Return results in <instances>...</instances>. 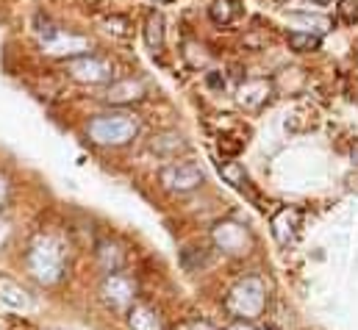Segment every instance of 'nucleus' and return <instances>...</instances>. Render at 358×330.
<instances>
[{
    "label": "nucleus",
    "mask_w": 358,
    "mask_h": 330,
    "mask_svg": "<svg viewBox=\"0 0 358 330\" xmlns=\"http://www.w3.org/2000/svg\"><path fill=\"white\" fill-rule=\"evenodd\" d=\"M206 83H208L211 89H225V78H222V73H217V70H211V73L206 76Z\"/></svg>",
    "instance_id": "16"
},
{
    "label": "nucleus",
    "mask_w": 358,
    "mask_h": 330,
    "mask_svg": "<svg viewBox=\"0 0 358 330\" xmlns=\"http://www.w3.org/2000/svg\"><path fill=\"white\" fill-rule=\"evenodd\" d=\"M106 97H108L111 103H117V106H122V103H136V100L145 97V86L139 81H134V78H125V81L111 83Z\"/></svg>",
    "instance_id": "7"
},
{
    "label": "nucleus",
    "mask_w": 358,
    "mask_h": 330,
    "mask_svg": "<svg viewBox=\"0 0 358 330\" xmlns=\"http://www.w3.org/2000/svg\"><path fill=\"white\" fill-rule=\"evenodd\" d=\"M145 42L153 53H159L164 48V17L159 11H150L145 17Z\"/></svg>",
    "instance_id": "9"
},
{
    "label": "nucleus",
    "mask_w": 358,
    "mask_h": 330,
    "mask_svg": "<svg viewBox=\"0 0 358 330\" xmlns=\"http://www.w3.org/2000/svg\"><path fill=\"white\" fill-rule=\"evenodd\" d=\"M67 73L81 83H106L111 81V64L97 56H76L67 62Z\"/></svg>",
    "instance_id": "4"
},
{
    "label": "nucleus",
    "mask_w": 358,
    "mask_h": 330,
    "mask_svg": "<svg viewBox=\"0 0 358 330\" xmlns=\"http://www.w3.org/2000/svg\"><path fill=\"white\" fill-rule=\"evenodd\" d=\"M300 220H303V214H300L297 208H280V211L272 217V234H275V239H278L280 245L294 242V236H297V231H300Z\"/></svg>",
    "instance_id": "6"
},
{
    "label": "nucleus",
    "mask_w": 358,
    "mask_h": 330,
    "mask_svg": "<svg viewBox=\"0 0 358 330\" xmlns=\"http://www.w3.org/2000/svg\"><path fill=\"white\" fill-rule=\"evenodd\" d=\"M267 330H272V328H267Z\"/></svg>",
    "instance_id": "21"
},
{
    "label": "nucleus",
    "mask_w": 358,
    "mask_h": 330,
    "mask_svg": "<svg viewBox=\"0 0 358 330\" xmlns=\"http://www.w3.org/2000/svg\"><path fill=\"white\" fill-rule=\"evenodd\" d=\"M242 14H245V8L239 0H214L208 6V17L214 25H234Z\"/></svg>",
    "instance_id": "8"
},
{
    "label": "nucleus",
    "mask_w": 358,
    "mask_h": 330,
    "mask_svg": "<svg viewBox=\"0 0 358 330\" xmlns=\"http://www.w3.org/2000/svg\"><path fill=\"white\" fill-rule=\"evenodd\" d=\"M220 175H222L234 189H239V192H248V189H250V178H248L245 166L236 164V162H220Z\"/></svg>",
    "instance_id": "10"
},
{
    "label": "nucleus",
    "mask_w": 358,
    "mask_h": 330,
    "mask_svg": "<svg viewBox=\"0 0 358 330\" xmlns=\"http://www.w3.org/2000/svg\"><path fill=\"white\" fill-rule=\"evenodd\" d=\"M239 150H242V142H228V136H220V153L234 156V153H239Z\"/></svg>",
    "instance_id": "15"
},
{
    "label": "nucleus",
    "mask_w": 358,
    "mask_h": 330,
    "mask_svg": "<svg viewBox=\"0 0 358 330\" xmlns=\"http://www.w3.org/2000/svg\"><path fill=\"white\" fill-rule=\"evenodd\" d=\"M314 3H320V6H328V3H331V0H314Z\"/></svg>",
    "instance_id": "19"
},
{
    "label": "nucleus",
    "mask_w": 358,
    "mask_h": 330,
    "mask_svg": "<svg viewBox=\"0 0 358 330\" xmlns=\"http://www.w3.org/2000/svg\"><path fill=\"white\" fill-rule=\"evenodd\" d=\"M156 3H167V0H156Z\"/></svg>",
    "instance_id": "20"
},
{
    "label": "nucleus",
    "mask_w": 358,
    "mask_h": 330,
    "mask_svg": "<svg viewBox=\"0 0 358 330\" xmlns=\"http://www.w3.org/2000/svg\"><path fill=\"white\" fill-rule=\"evenodd\" d=\"M339 20L345 25H356L358 22V0H339Z\"/></svg>",
    "instance_id": "14"
},
{
    "label": "nucleus",
    "mask_w": 358,
    "mask_h": 330,
    "mask_svg": "<svg viewBox=\"0 0 358 330\" xmlns=\"http://www.w3.org/2000/svg\"><path fill=\"white\" fill-rule=\"evenodd\" d=\"M97 261H100V266H103L106 272H117V269L122 266L125 255L117 250V245H111V242H103V245L97 248Z\"/></svg>",
    "instance_id": "12"
},
{
    "label": "nucleus",
    "mask_w": 358,
    "mask_h": 330,
    "mask_svg": "<svg viewBox=\"0 0 358 330\" xmlns=\"http://www.w3.org/2000/svg\"><path fill=\"white\" fill-rule=\"evenodd\" d=\"M3 197H6V180L0 178V203H3Z\"/></svg>",
    "instance_id": "18"
},
{
    "label": "nucleus",
    "mask_w": 358,
    "mask_h": 330,
    "mask_svg": "<svg viewBox=\"0 0 358 330\" xmlns=\"http://www.w3.org/2000/svg\"><path fill=\"white\" fill-rule=\"evenodd\" d=\"M350 159H353V164H358V142L353 145V150H350Z\"/></svg>",
    "instance_id": "17"
},
{
    "label": "nucleus",
    "mask_w": 358,
    "mask_h": 330,
    "mask_svg": "<svg viewBox=\"0 0 358 330\" xmlns=\"http://www.w3.org/2000/svg\"><path fill=\"white\" fill-rule=\"evenodd\" d=\"M0 300H3L6 306H11V308H22V306H28L25 292H22L14 280H8V278H0Z\"/></svg>",
    "instance_id": "11"
},
{
    "label": "nucleus",
    "mask_w": 358,
    "mask_h": 330,
    "mask_svg": "<svg viewBox=\"0 0 358 330\" xmlns=\"http://www.w3.org/2000/svg\"><path fill=\"white\" fill-rule=\"evenodd\" d=\"M28 264H31V272L42 280V283H56L62 278V266H64V255H62V248L42 236L34 242L31 248V255H28Z\"/></svg>",
    "instance_id": "2"
},
{
    "label": "nucleus",
    "mask_w": 358,
    "mask_h": 330,
    "mask_svg": "<svg viewBox=\"0 0 358 330\" xmlns=\"http://www.w3.org/2000/svg\"><path fill=\"white\" fill-rule=\"evenodd\" d=\"M90 136L97 145H128L136 136V120L128 114H103L90 122Z\"/></svg>",
    "instance_id": "1"
},
{
    "label": "nucleus",
    "mask_w": 358,
    "mask_h": 330,
    "mask_svg": "<svg viewBox=\"0 0 358 330\" xmlns=\"http://www.w3.org/2000/svg\"><path fill=\"white\" fill-rule=\"evenodd\" d=\"M162 183L170 192H192L203 183V169L192 162H173L162 169Z\"/></svg>",
    "instance_id": "3"
},
{
    "label": "nucleus",
    "mask_w": 358,
    "mask_h": 330,
    "mask_svg": "<svg viewBox=\"0 0 358 330\" xmlns=\"http://www.w3.org/2000/svg\"><path fill=\"white\" fill-rule=\"evenodd\" d=\"M103 300H106L111 308H125V306H131V300H134V283H131L125 275H111V278H106V283H103Z\"/></svg>",
    "instance_id": "5"
},
{
    "label": "nucleus",
    "mask_w": 358,
    "mask_h": 330,
    "mask_svg": "<svg viewBox=\"0 0 358 330\" xmlns=\"http://www.w3.org/2000/svg\"><path fill=\"white\" fill-rule=\"evenodd\" d=\"M320 36H314V34H303V31H292L289 34V48L294 50V53H314V50H320Z\"/></svg>",
    "instance_id": "13"
}]
</instances>
